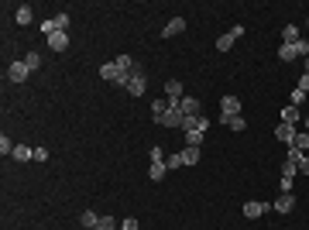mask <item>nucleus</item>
I'll return each mask as SVG.
<instances>
[{
    "instance_id": "nucleus-26",
    "label": "nucleus",
    "mask_w": 309,
    "mask_h": 230,
    "mask_svg": "<svg viewBox=\"0 0 309 230\" xmlns=\"http://www.w3.org/2000/svg\"><path fill=\"white\" fill-rule=\"evenodd\" d=\"M182 162L186 165H199V148H182Z\"/></svg>"
},
{
    "instance_id": "nucleus-5",
    "label": "nucleus",
    "mask_w": 309,
    "mask_h": 230,
    "mask_svg": "<svg viewBox=\"0 0 309 230\" xmlns=\"http://www.w3.org/2000/svg\"><path fill=\"white\" fill-rule=\"evenodd\" d=\"M165 100H169L172 107H179V100H182V83H179V79H169V83H165Z\"/></svg>"
},
{
    "instance_id": "nucleus-32",
    "label": "nucleus",
    "mask_w": 309,
    "mask_h": 230,
    "mask_svg": "<svg viewBox=\"0 0 309 230\" xmlns=\"http://www.w3.org/2000/svg\"><path fill=\"white\" fill-rule=\"evenodd\" d=\"M306 96H309V93H302V90L295 86V90H292V96H289V103H292V107H302V103H306Z\"/></svg>"
},
{
    "instance_id": "nucleus-41",
    "label": "nucleus",
    "mask_w": 309,
    "mask_h": 230,
    "mask_svg": "<svg viewBox=\"0 0 309 230\" xmlns=\"http://www.w3.org/2000/svg\"><path fill=\"white\" fill-rule=\"evenodd\" d=\"M306 131H309V117H306Z\"/></svg>"
},
{
    "instance_id": "nucleus-2",
    "label": "nucleus",
    "mask_w": 309,
    "mask_h": 230,
    "mask_svg": "<svg viewBox=\"0 0 309 230\" xmlns=\"http://www.w3.org/2000/svg\"><path fill=\"white\" fill-rule=\"evenodd\" d=\"M144 90H148V76L134 69V72L127 76V93H131V96H144Z\"/></svg>"
},
{
    "instance_id": "nucleus-27",
    "label": "nucleus",
    "mask_w": 309,
    "mask_h": 230,
    "mask_svg": "<svg viewBox=\"0 0 309 230\" xmlns=\"http://www.w3.org/2000/svg\"><path fill=\"white\" fill-rule=\"evenodd\" d=\"M278 58H282V62H292V58H299L295 45H282V48H278Z\"/></svg>"
},
{
    "instance_id": "nucleus-13",
    "label": "nucleus",
    "mask_w": 309,
    "mask_h": 230,
    "mask_svg": "<svg viewBox=\"0 0 309 230\" xmlns=\"http://www.w3.org/2000/svg\"><path fill=\"white\" fill-rule=\"evenodd\" d=\"M165 175H169V165H165V162H151V169H148V179H151V182H162Z\"/></svg>"
},
{
    "instance_id": "nucleus-15",
    "label": "nucleus",
    "mask_w": 309,
    "mask_h": 230,
    "mask_svg": "<svg viewBox=\"0 0 309 230\" xmlns=\"http://www.w3.org/2000/svg\"><path fill=\"white\" fill-rule=\"evenodd\" d=\"M31 18H35V14H31V7H28V4H21L18 14H14V21H18L21 28H28V24H31Z\"/></svg>"
},
{
    "instance_id": "nucleus-20",
    "label": "nucleus",
    "mask_w": 309,
    "mask_h": 230,
    "mask_svg": "<svg viewBox=\"0 0 309 230\" xmlns=\"http://www.w3.org/2000/svg\"><path fill=\"white\" fill-rule=\"evenodd\" d=\"M292 148H299V151L306 155V151H309V131H295V141H292Z\"/></svg>"
},
{
    "instance_id": "nucleus-28",
    "label": "nucleus",
    "mask_w": 309,
    "mask_h": 230,
    "mask_svg": "<svg viewBox=\"0 0 309 230\" xmlns=\"http://www.w3.org/2000/svg\"><path fill=\"white\" fill-rule=\"evenodd\" d=\"M14 148H18V144H14L11 137H7V134H0V155H4V158H7V155H14Z\"/></svg>"
},
{
    "instance_id": "nucleus-4",
    "label": "nucleus",
    "mask_w": 309,
    "mask_h": 230,
    "mask_svg": "<svg viewBox=\"0 0 309 230\" xmlns=\"http://www.w3.org/2000/svg\"><path fill=\"white\" fill-rule=\"evenodd\" d=\"M285 158H292V162H295L299 175H309V155H302L299 148H289V151H285Z\"/></svg>"
},
{
    "instance_id": "nucleus-29",
    "label": "nucleus",
    "mask_w": 309,
    "mask_h": 230,
    "mask_svg": "<svg viewBox=\"0 0 309 230\" xmlns=\"http://www.w3.org/2000/svg\"><path fill=\"white\" fill-rule=\"evenodd\" d=\"M97 223H100V216H97L93 210H86V213H83V227H86V230H97Z\"/></svg>"
},
{
    "instance_id": "nucleus-3",
    "label": "nucleus",
    "mask_w": 309,
    "mask_h": 230,
    "mask_svg": "<svg viewBox=\"0 0 309 230\" xmlns=\"http://www.w3.org/2000/svg\"><path fill=\"white\" fill-rule=\"evenodd\" d=\"M28 72H31V69L24 65V58H18V62H11V65H7V79H11V83H24Z\"/></svg>"
},
{
    "instance_id": "nucleus-34",
    "label": "nucleus",
    "mask_w": 309,
    "mask_h": 230,
    "mask_svg": "<svg viewBox=\"0 0 309 230\" xmlns=\"http://www.w3.org/2000/svg\"><path fill=\"white\" fill-rule=\"evenodd\" d=\"M97 230H117V220H114V216H100Z\"/></svg>"
},
{
    "instance_id": "nucleus-35",
    "label": "nucleus",
    "mask_w": 309,
    "mask_h": 230,
    "mask_svg": "<svg viewBox=\"0 0 309 230\" xmlns=\"http://www.w3.org/2000/svg\"><path fill=\"white\" fill-rule=\"evenodd\" d=\"M55 31H65V28H69V14H55Z\"/></svg>"
},
{
    "instance_id": "nucleus-12",
    "label": "nucleus",
    "mask_w": 309,
    "mask_h": 230,
    "mask_svg": "<svg viewBox=\"0 0 309 230\" xmlns=\"http://www.w3.org/2000/svg\"><path fill=\"white\" fill-rule=\"evenodd\" d=\"M265 210H268V203H258V199L244 203V216H248V220H258V216H261Z\"/></svg>"
},
{
    "instance_id": "nucleus-43",
    "label": "nucleus",
    "mask_w": 309,
    "mask_h": 230,
    "mask_svg": "<svg viewBox=\"0 0 309 230\" xmlns=\"http://www.w3.org/2000/svg\"><path fill=\"white\" fill-rule=\"evenodd\" d=\"M306 41H309V38H306Z\"/></svg>"
},
{
    "instance_id": "nucleus-24",
    "label": "nucleus",
    "mask_w": 309,
    "mask_h": 230,
    "mask_svg": "<svg viewBox=\"0 0 309 230\" xmlns=\"http://www.w3.org/2000/svg\"><path fill=\"white\" fill-rule=\"evenodd\" d=\"M165 165H169V172H175V169H182L186 162H182V151H172L169 158H165Z\"/></svg>"
},
{
    "instance_id": "nucleus-42",
    "label": "nucleus",
    "mask_w": 309,
    "mask_h": 230,
    "mask_svg": "<svg viewBox=\"0 0 309 230\" xmlns=\"http://www.w3.org/2000/svg\"><path fill=\"white\" fill-rule=\"evenodd\" d=\"M306 72H309V58H306Z\"/></svg>"
},
{
    "instance_id": "nucleus-19",
    "label": "nucleus",
    "mask_w": 309,
    "mask_h": 230,
    "mask_svg": "<svg viewBox=\"0 0 309 230\" xmlns=\"http://www.w3.org/2000/svg\"><path fill=\"white\" fill-rule=\"evenodd\" d=\"M11 158H14V162H31V158H35V148H28V144H18Z\"/></svg>"
},
{
    "instance_id": "nucleus-10",
    "label": "nucleus",
    "mask_w": 309,
    "mask_h": 230,
    "mask_svg": "<svg viewBox=\"0 0 309 230\" xmlns=\"http://www.w3.org/2000/svg\"><path fill=\"white\" fill-rule=\"evenodd\" d=\"M182 31H186V21H182V18H172L169 24H165L162 38H175V35H182Z\"/></svg>"
},
{
    "instance_id": "nucleus-31",
    "label": "nucleus",
    "mask_w": 309,
    "mask_h": 230,
    "mask_svg": "<svg viewBox=\"0 0 309 230\" xmlns=\"http://www.w3.org/2000/svg\"><path fill=\"white\" fill-rule=\"evenodd\" d=\"M24 65H28L31 72H35V69L41 65V55H38V52H28V55H24Z\"/></svg>"
},
{
    "instance_id": "nucleus-14",
    "label": "nucleus",
    "mask_w": 309,
    "mask_h": 230,
    "mask_svg": "<svg viewBox=\"0 0 309 230\" xmlns=\"http://www.w3.org/2000/svg\"><path fill=\"white\" fill-rule=\"evenodd\" d=\"M206 127H210V120L199 114V117H186V131H203L206 134Z\"/></svg>"
},
{
    "instance_id": "nucleus-36",
    "label": "nucleus",
    "mask_w": 309,
    "mask_h": 230,
    "mask_svg": "<svg viewBox=\"0 0 309 230\" xmlns=\"http://www.w3.org/2000/svg\"><path fill=\"white\" fill-rule=\"evenodd\" d=\"M165 158H169L165 148H162V144H154V148H151V162H165Z\"/></svg>"
},
{
    "instance_id": "nucleus-30",
    "label": "nucleus",
    "mask_w": 309,
    "mask_h": 230,
    "mask_svg": "<svg viewBox=\"0 0 309 230\" xmlns=\"http://www.w3.org/2000/svg\"><path fill=\"white\" fill-rule=\"evenodd\" d=\"M295 175H299L295 162H292V158H285V165H282V179H295Z\"/></svg>"
},
{
    "instance_id": "nucleus-33",
    "label": "nucleus",
    "mask_w": 309,
    "mask_h": 230,
    "mask_svg": "<svg viewBox=\"0 0 309 230\" xmlns=\"http://www.w3.org/2000/svg\"><path fill=\"white\" fill-rule=\"evenodd\" d=\"M223 124H227V127H230V131H237V134H241V131H244V117H227V120H223Z\"/></svg>"
},
{
    "instance_id": "nucleus-25",
    "label": "nucleus",
    "mask_w": 309,
    "mask_h": 230,
    "mask_svg": "<svg viewBox=\"0 0 309 230\" xmlns=\"http://www.w3.org/2000/svg\"><path fill=\"white\" fill-rule=\"evenodd\" d=\"M203 144V131H186V148H199Z\"/></svg>"
},
{
    "instance_id": "nucleus-7",
    "label": "nucleus",
    "mask_w": 309,
    "mask_h": 230,
    "mask_svg": "<svg viewBox=\"0 0 309 230\" xmlns=\"http://www.w3.org/2000/svg\"><path fill=\"white\" fill-rule=\"evenodd\" d=\"M220 110H223V120H227V117H241V100H237V96H223Z\"/></svg>"
},
{
    "instance_id": "nucleus-23",
    "label": "nucleus",
    "mask_w": 309,
    "mask_h": 230,
    "mask_svg": "<svg viewBox=\"0 0 309 230\" xmlns=\"http://www.w3.org/2000/svg\"><path fill=\"white\" fill-rule=\"evenodd\" d=\"M169 107H172V103H169V100H165V96H162V100H154V103H151V117H154V120H158V117L165 114V110H169Z\"/></svg>"
},
{
    "instance_id": "nucleus-38",
    "label": "nucleus",
    "mask_w": 309,
    "mask_h": 230,
    "mask_svg": "<svg viewBox=\"0 0 309 230\" xmlns=\"http://www.w3.org/2000/svg\"><path fill=\"white\" fill-rule=\"evenodd\" d=\"M35 162H48V148H35Z\"/></svg>"
},
{
    "instance_id": "nucleus-17",
    "label": "nucleus",
    "mask_w": 309,
    "mask_h": 230,
    "mask_svg": "<svg viewBox=\"0 0 309 230\" xmlns=\"http://www.w3.org/2000/svg\"><path fill=\"white\" fill-rule=\"evenodd\" d=\"M100 79L117 83V62H103V65H100Z\"/></svg>"
},
{
    "instance_id": "nucleus-37",
    "label": "nucleus",
    "mask_w": 309,
    "mask_h": 230,
    "mask_svg": "<svg viewBox=\"0 0 309 230\" xmlns=\"http://www.w3.org/2000/svg\"><path fill=\"white\" fill-rule=\"evenodd\" d=\"M41 35H45V38H48V35H55V21H52V18L41 21Z\"/></svg>"
},
{
    "instance_id": "nucleus-21",
    "label": "nucleus",
    "mask_w": 309,
    "mask_h": 230,
    "mask_svg": "<svg viewBox=\"0 0 309 230\" xmlns=\"http://www.w3.org/2000/svg\"><path fill=\"white\" fill-rule=\"evenodd\" d=\"M234 41H237V38H234L230 31H227V35H220V38H216V52H230Z\"/></svg>"
},
{
    "instance_id": "nucleus-1",
    "label": "nucleus",
    "mask_w": 309,
    "mask_h": 230,
    "mask_svg": "<svg viewBox=\"0 0 309 230\" xmlns=\"http://www.w3.org/2000/svg\"><path fill=\"white\" fill-rule=\"evenodd\" d=\"M158 124H162V127H179V131H186V114H182L179 107H169L165 114L158 117Z\"/></svg>"
},
{
    "instance_id": "nucleus-22",
    "label": "nucleus",
    "mask_w": 309,
    "mask_h": 230,
    "mask_svg": "<svg viewBox=\"0 0 309 230\" xmlns=\"http://www.w3.org/2000/svg\"><path fill=\"white\" fill-rule=\"evenodd\" d=\"M117 72H134V58L131 55H117Z\"/></svg>"
},
{
    "instance_id": "nucleus-39",
    "label": "nucleus",
    "mask_w": 309,
    "mask_h": 230,
    "mask_svg": "<svg viewBox=\"0 0 309 230\" xmlns=\"http://www.w3.org/2000/svg\"><path fill=\"white\" fill-rule=\"evenodd\" d=\"M120 230H137V220H134V216H127V220L120 223Z\"/></svg>"
},
{
    "instance_id": "nucleus-16",
    "label": "nucleus",
    "mask_w": 309,
    "mask_h": 230,
    "mask_svg": "<svg viewBox=\"0 0 309 230\" xmlns=\"http://www.w3.org/2000/svg\"><path fill=\"white\" fill-rule=\"evenodd\" d=\"M295 41H299V28H295V24H285V28H282V45H295Z\"/></svg>"
},
{
    "instance_id": "nucleus-11",
    "label": "nucleus",
    "mask_w": 309,
    "mask_h": 230,
    "mask_svg": "<svg viewBox=\"0 0 309 230\" xmlns=\"http://www.w3.org/2000/svg\"><path fill=\"white\" fill-rule=\"evenodd\" d=\"M179 110L186 117H199V100H193V96H182L179 100Z\"/></svg>"
},
{
    "instance_id": "nucleus-8",
    "label": "nucleus",
    "mask_w": 309,
    "mask_h": 230,
    "mask_svg": "<svg viewBox=\"0 0 309 230\" xmlns=\"http://www.w3.org/2000/svg\"><path fill=\"white\" fill-rule=\"evenodd\" d=\"M275 137H278L285 148H292V141H295V127H292V124H278V127H275Z\"/></svg>"
},
{
    "instance_id": "nucleus-9",
    "label": "nucleus",
    "mask_w": 309,
    "mask_h": 230,
    "mask_svg": "<svg viewBox=\"0 0 309 230\" xmlns=\"http://www.w3.org/2000/svg\"><path fill=\"white\" fill-rule=\"evenodd\" d=\"M48 48H52V52H65V48H69V35H65V31L48 35Z\"/></svg>"
},
{
    "instance_id": "nucleus-18",
    "label": "nucleus",
    "mask_w": 309,
    "mask_h": 230,
    "mask_svg": "<svg viewBox=\"0 0 309 230\" xmlns=\"http://www.w3.org/2000/svg\"><path fill=\"white\" fill-rule=\"evenodd\" d=\"M299 120H302V117H299V107H285V110H282V124H292V127H295V124H299Z\"/></svg>"
},
{
    "instance_id": "nucleus-6",
    "label": "nucleus",
    "mask_w": 309,
    "mask_h": 230,
    "mask_svg": "<svg viewBox=\"0 0 309 230\" xmlns=\"http://www.w3.org/2000/svg\"><path fill=\"white\" fill-rule=\"evenodd\" d=\"M271 210H278V213H292V210H295V196H292V192H282V196L271 203Z\"/></svg>"
},
{
    "instance_id": "nucleus-40",
    "label": "nucleus",
    "mask_w": 309,
    "mask_h": 230,
    "mask_svg": "<svg viewBox=\"0 0 309 230\" xmlns=\"http://www.w3.org/2000/svg\"><path fill=\"white\" fill-rule=\"evenodd\" d=\"M299 90H302V93H309V72H302V79H299Z\"/></svg>"
}]
</instances>
